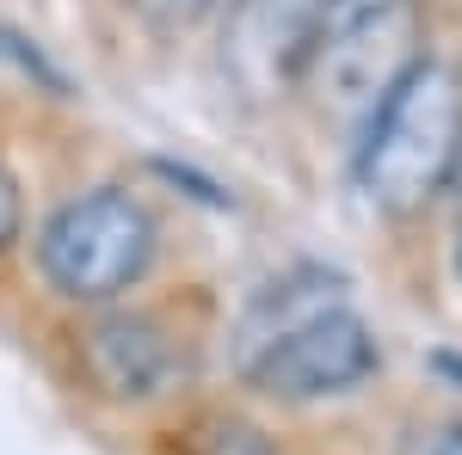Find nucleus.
<instances>
[{"label": "nucleus", "mask_w": 462, "mask_h": 455, "mask_svg": "<svg viewBox=\"0 0 462 455\" xmlns=\"http://www.w3.org/2000/svg\"><path fill=\"white\" fill-rule=\"evenodd\" d=\"M357 191L389 222L426 215L462 173V68L444 56L413 62L370 123L357 130L352 154Z\"/></svg>", "instance_id": "1"}, {"label": "nucleus", "mask_w": 462, "mask_h": 455, "mask_svg": "<svg viewBox=\"0 0 462 455\" xmlns=\"http://www.w3.org/2000/svg\"><path fill=\"white\" fill-rule=\"evenodd\" d=\"M413 62H426L420 0H320L296 93L327 123L364 130Z\"/></svg>", "instance_id": "2"}, {"label": "nucleus", "mask_w": 462, "mask_h": 455, "mask_svg": "<svg viewBox=\"0 0 462 455\" xmlns=\"http://www.w3.org/2000/svg\"><path fill=\"white\" fill-rule=\"evenodd\" d=\"M154 210L124 185H93L69 197L37 234V265L69 302H117L154 265Z\"/></svg>", "instance_id": "3"}, {"label": "nucleus", "mask_w": 462, "mask_h": 455, "mask_svg": "<svg viewBox=\"0 0 462 455\" xmlns=\"http://www.w3.org/2000/svg\"><path fill=\"white\" fill-rule=\"evenodd\" d=\"M235 369L247 387L272 400H327V394H352L370 382L383 369V345H376V326L352 302H339V308H320L284 326L247 357H235Z\"/></svg>", "instance_id": "4"}, {"label": "nucleus", "mask_w": 462, "mask_h": 455, "mask_svg": "<svg viewBox=\"0 0 462 455\" xmlns=\"http://www.w3.org/2000/svg\"><path fill=\"white\" fill-rule=\"evenodd\" d=\"M315 13L320 0H228V19H222V68H228V80L253 99L296 93Z\"/></svg>", "instance_id": "5"}, {"label": "nucleus", "mask_w": 462, "mask_h": 455, "mask_svg": "<svg viewBox=\"0 0 462 455\" xmlns=\"http://www.w3.org/2000/svg\"><path fill=\"white\" fill-rule=\"evenodd\" d=\"M80 369L111 400H161L179 376V345L161 320L111 308L80 332Z\"/></svg>", "instance_id": "6"}, {"label": "nucleus", "mask_w": 462, "mask_h": 455, "mask_svg": "<svg viewBox=\"0 0 462 455\" xmlns=\"http://www.w3.org/2000/svg\"><path fill=\"white\" fill-rule=\"evenodd\" d=\"M339 302H352L339 271H327V265H290L284 278H272L247 302V314L235 326V357H247V350H259L265 339H278L284 326L320 314V308H339Z\"/></svg>", "instance_id": "7"}, {"label": "nucleus", "mask_w": 462, "mask_h": 455, "mask_svg": "<svg viewBox=\"0 0 462 455\" xmlns=\"http://www.w3.org/2000/svg\"><path fill=\"white\" fill-rule=\"evenodd\" d=\"M185 455H278V450L241 413H204V419L185 431Z\"/></svg>", "instance_id": "8"}, {"label": "nucleus", "mask_w": 462, "mask_h": 455, "mask_svg": "<svg viewBox=\"0 0 462 455\" xmlns=\"http://www.w3.org/2000/svg\"><path fill=\"white\" fill-rule=\"evenodd\" d=\"M0 62H6V68H19L25 80H37L43 93H69V74L56 68V62H50V56L37 50L32 37L13 32V25H0Z\"/></svg>", "instance_id": "9"}, {"label": "nucleus", "mask_w": 462, "mask_h": 455, "mask_svg": "<svg viewBox=\"0 0 462 455\" xmlns=\"http://www.w3.org/2000/svg\"><path fill=\"white\" fill-rule=\"evenodd\" d=\"M136 13H143L148 25H161V32H185V25H198V19H210L222 0H130Z\"/></svg>", "instance_id": "10"}, {"label": "nucleus", "mask_w": 462, "mask_h": 455, "mask_svg": "<svg viewBox=\"0 0 462 455\" xmlns=\"http://www.w3.org/2000/svg\"><path fill=\"white\" fill-rule=\"evenodd\" d=\"M394 455H462V419H431V424H413L401 437Z\"/></svg>", "instance_id": "11"}, {"label": "nucleus", "mask_w": 462, "mask_h": 455, "mask_svg": "<svg viewBox=\"0 0 462 455\" xmlns=\"http://www.w3.org/2000/svg\"><path fill=\"white\" fill-rule=\"evenodd\" d=\"M19 228H25V197H19V178L6 173V160H0V252L19 241Z\"/></svg>", "instance_id": "12"}, {"label": "nucleus", "mask_w": 462, "mask_h": 455, "mask_svg": "<svg viewBox=\"0 0 462 455\" xmlns=\"http://www.w3.org/2000/svg\"><path fill=\"white\" fill-rule=\"evenodd\" d=\"M450 259H457V278H462V173L450 185Z\"/></svg>", "instance_id": "13"}]
</instances>
